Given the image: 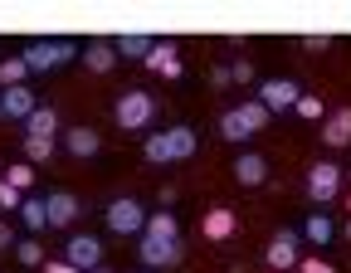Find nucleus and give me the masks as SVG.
Wrapping results in <instances>:
<instances>
[{"label":"nucleus","instance_id":"nucleus-3","mask_svg":"<svg viewBox=\"0 0 351 273\" xmlns=\"http://www.w3.org/2000/svg\"><path fill=\"white\" fill-rule=\"evenodd\" d=\"M112 117H117V127H127V132H147V127H152V117H156V98H152V93H142V88H132V93H122V98H117Z\"/></svg>","mask_w":351,"mask_h":273},{"label":"nucleus","instance_id":"nucleus-33","mask_svg":"<svg viewBox=\"0 0 351 273\" xmlns=\"http://www.w3.org/2000/svg\"><path fill=\"white\" fill-rule=\"evenodd\" d=\"M44 273H78L69 259H54V263H44Z\"/></svg>","mask_w":351,"mask_h":273},{"label":"nucleus","instance_id":"nucleus-18","mask_svg":"<svg viewBox=\"0 0 351 273\" xmlns=\"http://www.w3.org/2000/svg\"><path fill=\"white\" fill-rule=\"evenodd\" d=\"M83 64L93 69V73H108V69L117 64V44H108V39H93V44L83 49Z\"/></svg>","mask_w":351,"mask_h":273},{"label":"nucleus","instance_id":"nucleus-39","mask_svg":"<svg viewBox=\"0 0 351 273\" xmlns=\"http://www.w3.org/2000/svg\"><path fill=\"white\" fill-rule=\"evenodd\" d=\"M0 117H5V112H0Z\"/></svg>","mask_w":351,"mask_h":273},{"label":"nucleus","instance_id":"nucleus-5","mask_svg":"<svg viewBox=\"0 0 351 273\" xmlns=\"http://www.w3.org/2000/svg\"><path fill=\"white\" fill-rule=\"evenodd\" d=\"M108 230H112V235H122V239L142 235V230H147V210H142L137 200H127V195H122V200H112V205H108Z\"/></svg>","mask_w":351,"mask_h":273},{"label":"nucleus","instance_id":"nucleus-25","mask_svg":"<svg viewBox=\"0 0 351 273\" xmlns=\"http://www.w3.org/2000/svg\"><path fill=\"white\" fill-rule=\"evenodd\" d=\"M25 59H5V64H0V88H20L25 83Z\"/></svg>","mask_w":351,"mask_h":273},{"label":"nucleus","instance_id":"nucleus-22","mask_svg":"<svg viewBox=\"0 0 351 273\" xmlns=\"http://www.w3.org/2000/svg\"><path fill=\"white\" fill-rule=\"evenodd\" d=\"M152 44H156V39H147V34H122V39H117V54H127V59H142V64H147Z\"/></svg>","mask_w":351,"mask_h":273},{"label":"nucleus","instance_id":"nucleus-16","mask_svg":"<svg viewBox=\"0 0 351 273\" xmlns=\"http://www.w3.org/2000/svg\"><path fill=\"white\" fill-rule=\"evenodd\" d=\"M322 142H327V147H346V142H351V108H337V112L322 122Z\"/></svg>","mask_w":351,"mask_h":273},{"label":"nucleus","instance_id":"nucleus-19","mask_svg":"<svg viewBox=\"0 0 351 273\" xmlns=\"http://www.w3.org/2000/svg\"><path fill=\"white\" fill-rule=\"evenodd\" d=\"M54 132H59V112L54 108H34L25 117V136H54Z\"/></svg>","mask_w":351,"mask_h":273},{"label":"nucleus","instance_id":"nucleus-14","mask_svg":"<svg viewBox=\"0 0 351 273\" xmlns=\"http://www.w3.org/2000/svg\"><path fill=\"white\" fill-rule=\"evenodd\" d=\"M234 180L239 186H263V180H269V161H263L258 152H244L234 161Z\"/></svg>","mask_w":351,"mask_h":273},{"label":"nucleus","instance_id":"nucleus-15","mask_svg":"<svg viewBox=\"0 0 351 273\" xmlns=\"http://www.w3.org/2000/svg\"><path fill=\"white\" fill-rule=\"evenodd\" d=\"M263 259H269V268H278V273H283V268H293V263H298V235H293V230H283V235L269 244V254H263Z\"/></svg>","mask_w":351,"mask_h":273},{"label":"nucleus","instance_id":"nucleus-12","mask_svg":"<svg viewBox=\"0 0 351 273\" xmlns=\"http://www.w3.org/2000/svg\"><path fill=\"white\" fill-rule=\"evenodd\" d=\"M147 69H156L161 78H181V73H186V64L176 59V44H171V39L152 44V54H147Z\"/></svg>","mask_w":351,"mask_h":273},{"label":"nucleus","instance_id":"nucleus-30","mask_svg":"<svg viewBox=\"0 0 351 273\" xmlns=\"http://www.w3.org/2000/svg\"><path fill=\"white\" fill-rule=\"evenodd\" d=\"M249 78H254V64L234 59V64H230V83H249Z\"/></svg>","mask_w":351,"mask_h":273},{"label":"nucleus","instance_id":"nucleus-9","mask_svg":"<svg viewBox=\"0 0 351 273\" xmlns=\"http://www.w3.org/2000/svg\"><path fill=\"white\" fill-rule=\"evenodd\" d=\"M137 259H142L147 268H171L176 259H181V239H152V235H142Z\"/></svg>","mask_w":351,"mask_h":273},{"label":"nucleus","instance_id":"nucleus-4","mask_svg":"<svg viewBox=\"0 0 351 273\" xmlns=\"http://www.w3.org/2000/svg\"><path fill=\"white\" fill-rule=\"evenodd\" d=\"M73 54H78V44H73V39H34L20 59H25L29 73H44V69H54V64L73 59Z\"/></svg>","mask_w":351,"mask_h":273},{"label":"nucleus","instance_id":"nucleus-10","mask_svg":"<svg viewBox=\"0 0 351 273\" xmlns=\"http://www.w3.org/2000/svg\"><path fill=\"white\" fill-rule=\"evenodd\" d=\"M78 195L73 191H54V195H44V215H49V224H54V230H69V224L78 219Z\"/></svg>","mask_w":351,"mask_h":273},{"label":"nucleus","instance_id":"nucleus-24","mask_svg":"<svg viewBox=\"0 0 351 273\" xmlns=\"http://www.w3.org/2000/svg\"><path fill=\"white\" fill-rule=\"evenodd\" d=\"M54 156V136H25V161H49Z\"/></svg>","mask_w":351,"mask_h":273},{"label":"nucleus","instance_id":"nucleus-1","mask_svg":"<svg viewBox=\"0 0 351 273\" xmlns=\"http://www.w3.org/2000/svg\"><path fill=\"white\" fill-rule=\"evenodd\" d=\"M195 147H200L195 127H171V132H156V136H147L142 156H147L152 166H171V161H191V156H195Z\"/></svg>","mask_w":351,"mask_h":273},{"label":"nucleus","instance_id":"nucleus-20","mask_svg":"<svg viewBox=\"0 0 351 273\" xmlns=\"http://www.w3.org/2000/svg\"><path fill=\"white\" fill-rule=\"evenodd\" d=\"M142 235H152V239H181V224H176L171 210H156V215H147V230Z\"/></svg>","mask_w":351,"mask_h":273},{"label":"nucleus","instance_id":"nucleus-31","mask_svg":"<svg viewBox=\"0 0 351 273\" xmlns=\"http://www.w3.org/2000/svg\"><path fill=\"white\" fill-rule=\"evenodd\" d=\"M327 44H332L327 34H307V39H302V49H307V54H322V49H327Z\"/></svg>","mask_w":351,"mask_h":273},{"label":"nucleus","instance_id":"nucleus-34","mask_svg":"<svg viewBox=\"0 0 351 273\" xmlns=\"http://www.w3.org/2000/svg\"><path fill=\"white\" fill-rule=\"evenodd\" d=\"M210 83H215V88H230V69H225V64H219V69L210 73Z\"/></svg>","mask_w":351,"mask_h":273},{"label":"nucleus","instance_id":"nucleus-11","mask_svg":"<svg viewBox=\"0 0 351 273\" xmlns=\"http://www.w3.org/2000/svg\"><path fill=\"white\" fill-rule=\"evenodd\" d=\"M39 108V98L29 93V88L20 83V88H0V112H5V117H15V122H25L29 112Z\"/></svg>","mask_w":351,"mask_h":273},{"label":"nucleus","instance_id":"nucleus-29","mask_svg":"<svg viewBox=\"0 0 351 273\" xmlns=\"http://www.w3.org/2000/svg\"><path fill=\"white\" fill-rule=\"evenodd\" d=\"M25 205V195L10 186V180H0V210H20Z\"/></svg>","mask_w":351,"mask_h":273},{"label":"nucleus","instance_id":"nucleus-8","mask_svg":"<svg viewBox=\"0 0 351 273\" xmlns=\"http://www.w3.org/2000/svg\"><path fill=\"white\" fill-rule=\"evenodd\" d=\"M64 254H69V263H73L78 273H93V268H103V244H98L93 235H73Z\"/></svg>","mask_w":351,"mask_h":273},{"label":"nucleus","instance_id":"nucleus-36","mask_svg":"<svg viewBox=\"0 0 351 273\" xmlns=\"http://www.w3.org/2000/svg\"><path fill=\"white\" fill-rule=\"evenodd\" d=\"M346 239H351V224H346Z\"/></svg>","mask_w":351,"mask_h":273},{"label":"nucleus","instance_id":"nucleus-21","mask_svg":"<svg viewBox=\"0 0 351 273\" xmlns=\"http://www.w3.org/2000/svg\"><path fill=\"white\" fill-rule=\"evenodd\" d=\"M20 219H25V230H29V235H39L44 224H49V215H44V200L25 195V205H20Z\"/></svg>","mask_w":351,"mask_h":273},{"label":"nucleus","instance_id":"nucleus-32","mask_svg":"<svg viewBox=\"0 0 351 273\" xmlns=\"http://www.w3.org/2000/svg\"><path fill=\"white\" fill-rule=\"evenodd\" d=\"M302 263V273H332V263H322V259H298Z\"/></svg>","mask_w":351,"mask_h":273},{"label":"nucleus","instance_id":"nucleus-13","mask_svg":"<svg viewBox=\"0 0 351 273\" xmlns=\"http://www.w3.org/2000/svg\"><path fill=\"white\" fill-rule=\"evenodd\" d=\"M98 147H103V136H98L93 127H73V132L64 136V152H69V156H78V161L98 156Z\"/></svg>","mask_w":351,"mask_h":273},{"label":"nucleus","instance_id":"nucleus-2","mask_svg":"<svg viewBox=\"0 0 351 273\" xmlns=\"http://www.w3.org/2000/svg\"><path fill=\"white\" fill-rule=\"evenodd\" d=\"M269 108H263L258 98H249V103H239V108H230V112H219V136L225 142H249L254 132H263L269 127Z\"/></svg>","mask_w":351,"mask_h":273},{"label":"nucleus","instance_id":"nucleus-27","mask_svg":"<svg viewBox=\"0 0 351 273\" xmlns=\"http://www.w3.org/2000/svg\"><path fill=\"white\" fill-rule=\"evenodd\" d=\"M293 112H298V117H307V122H317V117H327V108H322V98H307V93L298 98V108H293Z\"/></svg>","mask_w":351,"mask_h":273},{"label":"nucleus","instance_id":"nucleus-38","mask_svg":"<svg viewBox=\"0 0 351 273\" xmlns=\"http://www.w3.org/2000/svg\"><path fill=\"white\" fill-rule=\"evenodd\" d=\"M346 180H351V171H346Z\"/></svg>","mask_w":351,"mask_h":273},{"label":"nucleus","instance_id":"nucleus-35","mask_svg":"<svg viewBox=\"0 0 351 273\" xmlns=\"http://www.w3.org/2000/svg\"><path fill=\"white\" fill-rule=\"evenodd\" d=\"M0 249H15V235H10V224H0Z\"/></svg>","mask_w":351,"mask_h":273},{"label":"nucleus","instance_id":"nucleus-28","mask_svg":"<svg viewBox=\"0 0 351 273\" xmlns=\"http://www.w3.org/2000/svg\"><path fill=\"white\" fill-rule=\"evenodd\" d=\"M5 180H10V186H15V191L25 195V191H29V180H34V171H29V161H20V166H10V171H5Z\"/></svg>","mask_w":351,"mask_h":273},{"label":"nucleus","instance_id":"nucleus-7","mask_svg":"<svg viewBox=\"0 0 351 273\" xmlns=\"http://www.w3.org/2000/svg\"><path fill=\"white\" fill-rule=\"evenodd\" d=\"M298 98H302V88H298L293 78H269V83H258V103L269 108V112H278V108H298Z\"/></svg>","mask_w":351,"mask_h":273},{"label":"nucleus","instance_id":"nucleus-23","mask_svg":"<svg viewBox=\"0 0 351 273\" xmlns=\"http://www.w3.org/2000/svg\"><path fill=\"white\" fill-rule=\"evenodd\" d=\"M302 235L313 239V244H327V239H332L337 230H332V219H327V215H307V224H302Z\"/></svg>","mask_w":351,"mask_h":273},{"label":"nucleus","instance_id":"nucleus-6","mask_svg":"<svg viewBox=\"0 0 351 273\" xmlns=\"http://www.w3.org/2000/svg\"><path fill=\"white\" fill-rule=\"evenodd\" d=\"M307 195H313L317 205L337 200V195H341V166H332V161H317L313 171H307Z\"/></svg>","mask_w":351,"mask_h":273},{"label":"nucleus","instance_id":"nucleus-26","mask_svg":"<svg viewBox=\"0 0 351 273\" xmlns=\"http://www.w3.org/2000/svg\"><path fill=\"white\" fill-rule=\"evenodd\" d=\"M15 259H20L25 268H39V263H44V249H39L34 239H20V244H15Z\"/></svg>","mask_w":351,"mask_h":273},{"label":"nucleus","instance_id":"nucleus-37","mask_svg":"<svg viewBox=\"0 0 351 273\" xmlns=\"http://www.w3.org/2000/svg\"><path fill=\"white\" fill-rule=\"evenodd\" d=\"M93 273H108V268H93Z\"/></svg>","mask_w":351,"mask_h":273},{"label":"nucleus","instance_id":"nucleus-17","mask_svg":"<svg viewBox=\"0 0 351 273\" xmlns=\"http://www.w3.org/2000/svg\"><path fill=\"white\" fill-rule=\"evenodd\" d=\"M200 235L215 239V244H219V239H230V235H234V210H210V215L200 219Z\"/></svg>","mask_w":351,"mask_h":273}]
</instances>
